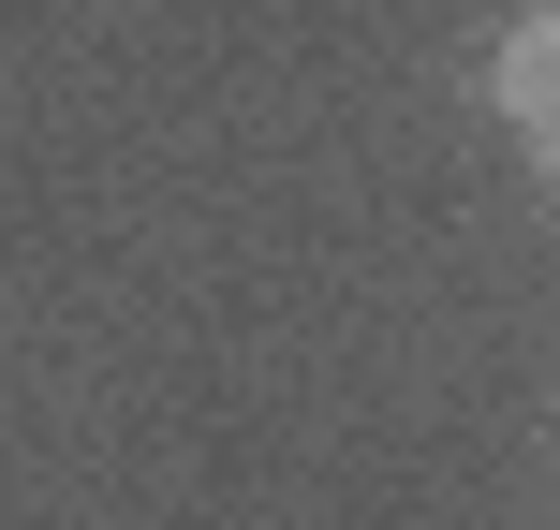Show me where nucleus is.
Wrapping results in <instances>:
<instances>
[{
  "label": "nucleus",
  "instance_id": "nucleus-1",
  "mask_svg": "<svg viewBox=\"0 0 560 530\" xmlns=\"http://www.w3.org/2000/svg\"><path fill=\"white\" fill-rule=\"evenodd\" d=\"M502 118H516L532 163H560V0L516 15V45H502Z\"/></svg>",
  "mask_w": 560,
  "mask_h": 530
}]
</instances>
